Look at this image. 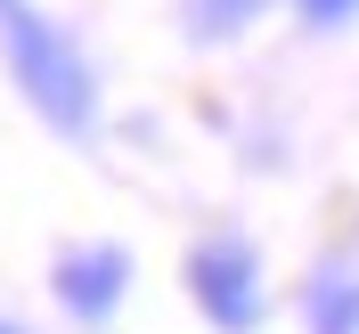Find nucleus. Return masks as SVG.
Here are the masks:
<instances>
[{"mask_svg": "<svg viewBox=\"0 0 359 334\" xmlns=\"http://www.w3.org/2000/svg\"><path fill=\"white\" fill-rule=\"evenodd\" d=\"M0 49H8V74H17L25 106L41 114L57 139L98 131V66L82 57V41L57 17H41L33 0H8L0 8Z\"/></svg>", "mask_w": 359, "mask_h": 334, "instance_id": "f257e3e1", "label": "nucleus"}, {"mask_svg": "<svg viewBox=\"0 0 359 334\" xmlns=\"http://www.w3.org/2000/svg\"><path fill=\"white\" fill-rule=\"evenodd\" d=\"M188 302L204 310V326L212 334H253L269 318V286H262V253L245 245V237H204L196 253H188Z\"/></svg>", "mask_w": 359, "mask_h": 334, "instance_id": "f03ea898", "label": "nucleus"}, {"mask_svg": "<svg viewBox=\"0 0 359 334\" xmlns=\"http://www.w3.org/2000/svg\"><path fill=\"white\" fill-rule=\"evenodd\" d=\"M49 293H57V310L74 326H107L123 310V293H131V245H74V253H57Z\"/></svg>", "mask_w": 359, "mask_h": 334, "instance_id": "7ed1b4c3", "label": "nucleus"}, {"mask_svg": "<svg viewBox=\"0 0 359 334\" xmlns=\"http://www.w3.org/2000/svg\"><path fill=\"white\" fill-rule=\"evenodd\" d=\"M302 318H311V334H359V277L351 269H318L302 286Z\"/></svg>", "mask_w": 359, "mask_h": 334, "instance_id": "20e7f679", "label": "nucleus"}, {"mask_svg": "<svg viewBox=\"0 0 359 334\" xmlns=\"http://www.w3.org/2000/svg\"><path fill=\"white\" fill-rule=\"evenodd\" d=\"M262 8L269 0H188V33H196V41H237Z\"/></svg>", "mask_w": 359, "mask_h": 334, "instance_id": "39448f33", "label": "nucleus"}, {"mask_svg": "<svg viewBox=\"0 0 359 334\" xmlns=\"http://www.w3.org/2000/svg\"><path fill=\"white\" fill-rule=\"evenodd\" d=\"M294 17L311 33H343V25H359V0H294Z\"/></svg>", "mask_w": 359, "mask_h": 334, "instance_id": "423d86ee", "label": "nucleus"}, {"mask_svg": "<svg viewBox=\"0 0 359 334\" xmlns=\"http://www.w3.org/2000/svg\"><path fill=\"white\" fill-rule=\"evenodd\" d=\"M0 334H25V326H8V318H0Z\"/></svg>", "mask_w": 359, "mask_h": 334, "instance_id": "0eeeda50", "label": "nucleus"}, {"mask_svg": "<svg viewBox=\"0 0 359 334\" xmlns=\"http://www.w3.org/2000/svg\"><path fill=\"white\" fill-rule=\"evenodd\" d=\"M0 8H8V0H0Z\"/></svg>", "mask_w": 359, "mask_h": 334, "instance_id": "6e6552de", "label": "nucleus"}]
</instances>
